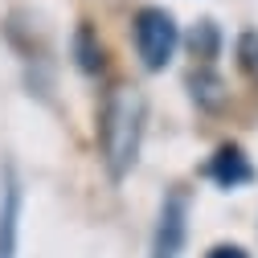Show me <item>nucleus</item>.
Instances as JSON below:
<instances>
[{
    "instance_id": "obj_4",
    "label": "nucleus",
    "mask_w": 258,
    "mask_h": 258,
    "mask_svg": "<svg viewBox=\"0 0 258 258\" xmlns=\"http://www.w3.org/2000/svg\"><path fill=\"white\" fill-rule=\"evenodd\" d=\"M17 225H21V184H17V172L5 168V188H0V258H17Z\"/></svg>"
},
{
    "instance_id": "obj_8",
    "label": "nucleus",
    "mask_w": 258,
    "mask_h": 258,
    "mask_svg": "<svg viewBox=\"0 0 258 258\" xmlns=\"http://www.w3.org/2000/svg\"><path fill=\"white\" fill-rule=\"evenodd\" d=\"M74 57H78V70L82 74H99L103 70V45H99V37H94L90 25H78V33H74Z\"/></svg>"
},
{
    "instance_id": "obj_6",
    "label": "nucleus",
    "mask_w": 258,
    "mask_h": 258,
    "mask_svg": "<svg viewBox=\"0 0 258 258\" xmlns=\"http://www.w3.org/2000/svg\"><path fill=\"white\" fill-rule=\"evenodd\" d=\"M188 94H192V103H197L201 111H221L225 99H230L225 78H221L213 66H197V70L188 74Z\"/></svg>"
},
{
    "instance_id": "obj_3",
    "label": "nucleus",
    "mask_w": 258,
    "mask_h": 258,
    "mask_svg": "<svg viewBox=\"0 0 258 258\" xmlns=\"http://www.w3.org/2000/svg\"><path fill=\"white\" fill-rule=\"evenodd\" d=\"M184 238H188V197L176 188L160 205L156 234H152V258H180Z\"/></svg>"
},
{
    "instance_id": "obj_9",
    "label": "nucleus",
    "mask_w": 258,
    "mask_h": 258,
    "mask_svg": "<svg viewBox=\"0 0 258 258\" xmlns=\"http://www.w3.org/2000/svg\"><path fill=\"white\" fill-rule=\"evenodd\" d=\"M238 66H242L246 78L258 82V33L254 29H246V33L238 37Z\"/></svg>"
},
{
    "instance_id": "obj_2",
    "label": "nucleus",
    "mask_w": 258,
    "mask_h": 258,
    "mask_svg": "<svg viewBox=\"0 0 258 258\" xmlns=\"http://www.w3.org/2000/svg\"><path fill=\"white\" fill-rule=\"evenodd\" d=\"M132 33H136V53H140V61H144V70L156 74V70H164L168 61H172L180 33H176V21H172L168 9H156V5L140 9Z\"/></svg>"
},
{
    "instance_id": "obj_1",
    "label": "nucleus",
    "mask_w": 258,
    "mask_h": 258,
    "mask_svg": "<svg viewBox=\"0 0 258 258\" xmlns=\"http://www.w3.org/2000/svg\"><path fill=\"white\" fill-rule=\"evenodd\" d=\"M144 123H148V103L136 86H115L103 103V123H99V144H103V164L111 180H123L132 172L140 140H144Z\"/></svg>"
},
{
    "instance_id": "obj_10",
    "label": "nucleus",
    "mask_w": 258,
    "mask_h": 258,
    "mask_svg": "<svg viewBox=\"0 0 258 258\" xmlns=\"http://www.w3.org/2000/svg\"><path fill=\"white\" fill-rule=\"evenodd\" d=\"M205 258H250V254H246L242 246H225V242H221V246H213Z\"/></svg>"
},
{
    "instance_id": "obj_7",
    "label": "nucleus",
    "mask_w": 258,
    "mask_h": 258,
    "mask_svg": "<svg viewBox=\"0 0 258 258\" xmlns=\"http://www.w3.org/2000/svg\"><path fill=\"white\" fill-rule=\"evenodd\" d=\"M188 53L197 57L201 66H213V57L221 53V33H217L213 21H197V25H192V33H188Z\"/></svg>"
},
{
    "instance_id": "obj_5",
    "label": "nucleus",
    "mask_w": 258,
    "mask_h": 258,
    "mask_svg": "<svg viewBox=\"0 0 258 258\" xmlns=\"http://www.w3.org/2000/svg\"><path fill=\"white\" fill-rule=\"evenodd\" d=\"M205 172H209V176H213L221 188H238V184L254 180V168H250V160L242 156V148H238V144H225V148H217Z\"/></svg>"
}]
</instances>
